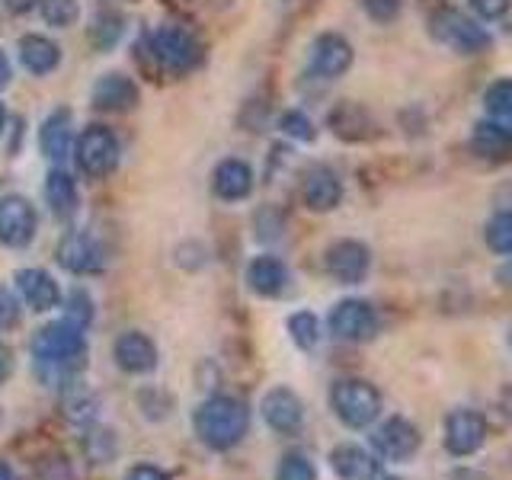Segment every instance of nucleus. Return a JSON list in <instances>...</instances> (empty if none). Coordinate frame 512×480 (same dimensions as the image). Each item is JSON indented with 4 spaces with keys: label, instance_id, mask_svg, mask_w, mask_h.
Segmentation results:
<instances>
[{
    "label": "nucleus",
    "instance_id": "obj_21",
    "mask_svg": "<svg viewBox=\"0 0 512 480\" xmlns=\"http://www.w3.org/2000/svg\"><path fill=\"white\" fill-rule=\"evenodd\" d=\"M215 196L224 199V202H240L247 199L253 192V170L250 164H244V160H221V164L215 167Z\"/></svg>",
    "mask_w": 512,
    "mask_h": 480
},
{
    "label": "nucleus",
    "instance_id": "obj_24",
    "mask_svg": "<svg viewBox=\"0 0 512 480\" xmlns=\"http://www.w3.org/2000/svg\"><path fill=\"white\" fill-rule=\"evenodd\" d=\"M39 144L45 157L64 160L74 148V132H71V112L68 109H55L39 128Z\"/></svg>",
    "mask_w": 512,
    "mask_h": 480
},
{
    "label": "nucleus",
    "instance_id": "obj_45",
    "mask_svg": "<svg viewBox=\"0 0 512 480\" xmlns=\"http://www.w3.org/2000/svg\"><path fill=\"white\" fill-rule=\"evenodd\" d=\"M0 480H16V474H13V468L7 461H0Z\"/></svg>",
    "mask_w": 512,
    "mask_h": 480
},
{
    "label": "nucleus",
    "instance_id": "obj_11",
    "mask_svg": "<svg viewBox=\"0 0 512 480\" xmlns=\"http://www.w3.org/2000/svg\"><path fill=\"white\" fill-rule=\"evenodd\" d=\"M324 266L340 285H359L372 269V250L362 240H336L324 256Z\"/></svg>",
    "mask_w": 512,
    "mask_h": 480
},
{
    "label": "nucleus",
    "instance_id": "obj_6",
    "mask_svg": "<svg viewBox=\"0 0 512 480\" xmlns=\"http://www.w3.org/2000/svg\"><path fill=\"white\" fill-rule=\"evenodd\" d=\"M330 333L340 343H368L378 333V314L362 298H346L330 311Z\"/></svg>",
    "mask_w": 512,
    "mask_h": 480
},
{
    "label": "nucleus",
    "instance_id": "obj_22",
    "mask_svg": "<svg viewBox=\"0 0 512 480\" xmlns=\"http://www.w3.org/2000/svg\"><path fill=\"white\" fill-rule=\"evenodd\" d=\"M20 61L29 74L36 77H45L52 74L58 64H61V48L48 39V36H39V32H29V36L20 39Z\"/></svg>",
    "mask_w": 512,
    "mask_h": 480
},
{
    "label": "nucleus",
    "instance_id": "obj_1",
    "mask_svg": "<svg viewBox=\"0 0 512 480\" xmlns=\"http://www.w3.org/2000/svg\"><path fill=\"white\" fill-rule=\"evenodd\" d=\"M32 359H36L39 378L52 388H64L68 381H74L84 368L87 356V343H84V330H80L74 320H52L42 330L32 333L29 340Z\"/></svg>",
    "mask_w": 512,
    "mask_h": 480
},
{
    "label": "nucleus",
    "instance_id": "obj_35",
    "mask_svg": "<svg viewBox=\"0 0 512 480\" xmlns=\"http://www.w3.org/2000/svg\"><path fill=\"white\" fill-rule=\"evenodd\" d=\"M68 320H74L80 330H87L93 320V298L87 292H80V288H74L68 295Z\"/></svg>",
    "mask_w": 512,
    "mask_h": 480
},
{
    "label": "nucleus",
    "instance_id": "obj_10",
    "mask_svg": "<svg viewBox=\"0 0 512 480\" xmlns=\"http://www.w3.org/2000/svg\"><path fill=\"white\" fill-rule=\"evenodd\" d=\"M448 455L471 458L487 442V420L477 410H452L445 416V436H442Z\"/></svg>",
    "mask_w": 512,
    "mask_h": 480
},
{
    "label": "nucleus",
    "instance_id": "obj_36",
    "mask_svg": "<svg viewBox=\"0 0 512 480\" xmlns=\"http://www.w3.org/2000/svg\"><path fill=\"white\" fill-rule=\"evenodd\" d=\"M362 7L375 23H391L400 13V0H362Z\"/></svg>",
    "mask_w": 512,
    "mask_h": 480
},
{
    "label": "nucleus",
    "instance_id": "obj_48",
    "mask_svg": "<svg viewBox=\"0 0 512 480\" xmlns=\"http://www.w3.org/2000/svg\"><path fill=\"white\" fill-rule=\"evenodd\" d=\"M388 480H394V477H388Z\"/></svg>",
    "mask_w": 512,
    "mask_h": 480
},
{
    "label": "nucleus",
    "instance_id": "obj_27",
    "mask_svg": "<svg viewBox=\"0 0 512 480\" xmlns=\"http://www.w3.org/2000/svg\"><path fill=\"white\" fill-rule=\"evenodd\" d=\"M84 452L93 464H109L119 452V442H116V436H112V429L90 423L87 436H84Z\"/></svg>",
    "mask_w": 512,
    "mask_h": 480
},
{
    "label": "nucleus",
    "instance_id": "obj_19",
    "mask_svg": "<svg viewBox=\"0 0 512 480\" xmlns=\"http://www.w3.org/2000/svg\"><path fill=\"white\" fill-rule=\"evenodd\" d=\"M138 103V87L125 74H103L93 87V106L103 112H128Z\"/></svg>",
    "mask_w": 512,
    "mask_h": 480
},
{
    "label": "nucleus",
    "instance_id": "obj_43",
    "mask_svg": "<svg viewBox=\"0 0 512 480\" xmlns=\"http://www.w3.org/2000/svg\"><path fill=\"white\" fill-rule=\"evenodd\" d=\"M452 480H487L480 471H471V468H461V471H455L452 474Z\"/></svg>",
    "mask_w": 512,
    "mask_h": 480
},
{
    "label": "nucleus",
    "instance_id": "obj_17",
    "mask_svg": "<svg viewBox=\"0 0 512 480\" xmlns=\"http://www.w3.org/2000/svg\"><path fill=\"white\" fill-rule=\"evenodd\" d=\"M330 468L340 480H378L381 468L372 452H365L362 445L343 442L330 452Z\"/></svg>",
    "mask_w": 512,
    "mask_h": 480
},
{
    "label": "nucleus",
    "instance_id": "obj_47",
    "mask_svg": "<svg viewBox=\"0 0 512 480\" xmlns=\"http://www.w3.org/2000/svg\"><path fill=\"white\" fill-rule=\"evenodd\" d=\"M509 346H512V330H509Z\"/></svg>",
    "mask_w": 512,
    "mask_h": 480
},
{
    "label": "nucleus",
    "instance_id": "obj_28",
    "mask_svg": "<svg viewBox=\"0 0 512 480\" xmlns=\"http://www.w3.org/2000/svg\"><path fill=\"white\" fill-rule=\"evenodd\" d=\"M288 336H292V343L298 349H304V352L317 349V343H320V320H317V314L298 311V314L288 317Z\"/></svg>",
    "mask_w": 512,
    "mask_h": 480
},
{
    "label": "nucleus",
    "instance_id": "obj_30",
    "mask_svg": "<svg viewBox=\"0 0 512 480\" xmlns=\"http://www.w3.org/2000/svg\"><path fill=\"white\" fill-rule=\"evenodd\" d=\"M39 13H42V20L48 26H55V29H68L77 23V16H80V4L77 0H39Z\"/></svg>",
    "mask_w": 512,
    "mask_h": 480
},
{
    "label": "nucleus",
    "instance_id": "obj_32",
    "mask_svg": "<svg viewBox=\"0 0 512 480\" xmlns=\"http://www.w3.org/2000/svg\"><path fill=\"white\" fill-rule=\"evenodd\" d=\"M276 480H317V468L308 455L301 452H288L282 455L279 468H276Z\"/></svg>",
    "mask_w": 512,
    "mask_h": 480
},
{
    "label": "nucleus",
    "instance_id": "obj_7",
    "mask_svg": "<svg viewBox=\"0 0 512 480\" xmlns=\"http://www.w3.org/2000/svg\"><path fill=\"white\" fill-rule=\"evenodd\" d=\"M423 436L407 416H388L381 426H375L372 432V448L375 458L381 461H410L416 452H420Z\"/></svg>",
    "mask_w": 512,
    "mask_h": 480
},
{
    "label": "nucleus",
    "instance_id": "obj_12",
    "mask_svg": "<svg viewBox=\"0 0 512 480\" xmlns=\"http://www.w3.org/2000/svg\"><path fill=\"white\" fill-rule=\"evenodd\" d=\"M263 420L279 436H298L304 429V404L292 388H272L263 397Z\"/></svg>",
    "mask_w": 512,
    "mask_h": 480
},
{
    "label": "nucleus",
    "instance_id": "obj_13",
    "mask_svg": "<svg viewBox=\"0 0 512 480\" xmlns=\"http://www.w3.org/2000/svg\"><path fill=\"white\" fill-rule=\"evenodd\" d=\"M352 68V45L340 32H324L311 45V71L324 80L343 77Z\"/></svg>",
    "mask_w": 512,
    "mask_h": 480
},
{
    "label": "nucleus",
    "instance_id": "obj_39",
    "mask_svg": "<svg viewBox=\"0 0 512 480\" xmlns=\"http://www.w3.org/2000/svg\"><path fill=\"white\" fill-rule=\"evenodd\" d=\"M125 480H170V474L154 468V464H135V468L125 474Z\"/></svg>",
    "mask_w": 512,
    "mask_h": 480
},
{
    "label": "nucleus",
    "instance_id": "obj_8",
    "mask_svg": "<svg viewBox=\"0 0 512 480\" xmlns=\"http://www.w3.org/2000/svg\"><path fill=\"white\" fill-rule=\"evenodd\" d=\"M154 58L160 61V68L167 74H189L199 64L202 52L199 42L192 39V32L180 26H164L154 36Z\"/></svg>",
    "mask_w": 512,
    "mask_h": 480
},
{
    "label": "nucleus",
    "instance_id": "obj_3",
    "mask_svg": "<svg viewBox=\"0 0 512 480\" xmlns=\"http://www.w3.org/2000/svg\"><path fill=\"white\" fill-rule=\"evenodd\" d=\"M330 410L349 429H368L381 416V394L362 378H343L330 388Z\"/></svg>",
    "mask_w": 512,
    "mask_h": 480
},
{
    "label": "nucleus",
    "instance_id": "obj_14",
    "mask_svg": "<svg viewBox=\"0 0 512 480\" xmlns=\"http://www.w3.org/2000/svg\"><path fill=\"white\" fill-rule=\"evenodd\" d=\"M112 356H116V365L128 375H151L157 368V346L151 336L138 330L122 333L116 346H112Z\"/></svg>",
    "mask_w": 512,
    "mask_h": 480
},
{
    "label": "nucleus",
    "instance_id": "obj_38",
    "mask_svg": "<svg viewBox=\"0 0 512 480\" xmlns=\"http://www.w3.org/2000/svg\"><path fill=\"white\" fill-rule=\"evenodd\" d=\"M16 324H20V304H16V298L0 285V330H10Z\"/></svg>",
    "mask_w": 512,
    "mask_h": 480
},
{
    "label": "nucleus",
    "instance_id": "obj_20",
    "mask_svg": "<svg viewBox=\"0 0 512 480\" xmlns=\"http://www.w3.org/2000/svg\"><path fill=\"white\" fill-rule=\"evenodd\" d=\"M247 285L260 298H279L288 288V269L279 256H256L247 266Z\"/></svg>",
    "mask_w": 512,
    "mask_h": 480
},
{
    "label": "nucleus",
    "instance_id": "obj_40",
    "mask_svg": "<svg viewBox=\"0 0 512 480\" xmlns=\"http://www.w3.org/2000/svg\"><path fill=\"white\" fill-rule=\"evenodd\" d=\"M10 375H13V352L7 343H0V384H4Z\"/></svg>",
    "mask_w": 512,
    "mask_h": 480
},
{
    "label": "nucleus",
    "instance_id": "obj_31",
    "mask_svg": "<svg viewBox=\"0 0 512 480\" xmlns=\"http://www.w3.org/2000/svg\"><path fill=\"white\" fill-rule=\"evenodd\" d=\"M484 106L496 119H512V77L493 80L484 93Z\"/></svg>",
    "mask_w": 512,
    "mask_h": 480
},
{
    "label": "nucleus",
    "instance_id": "obj_42",
    "mask_svg": "<svg viewBox=\"0 0 512 480\" xmlns=\"http://www.w3.org/2000/svg\"><path fill=\"white\" fill-rule=\"evenodd\" d=\"M39 0H7V7L13 10V13H26L29 7H36Z\"/></svg>",
    "mask_w": 512,
    "mask_h": 480
},
{
    "label": "nucleus",
    "instance_id": "obj_37",
    "mask_svg": "<svg viewBox=\"0 0 512 480\" xmlns=\"http://www.w3.org/2000/svg\"><path fill=\"white\" fill-rule=\"evenodd\" d=\"M471 7H474V13L480 16V20L493 23V20H503V16L509 13L512 0H471Z\"/></svg>",
    "mask_w": 512,
    "mask_h": 480
},
{
    "label": "nucleus",
    "instance_id": "obj_15",
    "mask_svg": "<svg viewBox=\"0 0 512 480\" xmlns=\"http://www.w3.org/2000/svg\"><path fill=\"white\" fill-rule=\"evenodd\" d=\"M301 199L311 212H333L343 202V183L330 167H311L304 173L301 183Z\"/></svg>",
    "mask_w": 512,
    "mask_h": 480
},
{
    "label": "nucleus",
    "instance_id": "obj_2",
    "mask_svg": "<svg viewBox=\"0 0 512 480\" xmlns=\"http://www.w3.org/2000/svg\"><path fill=\"white\" fill-rule=\"evenodd\" d=\"M192 426H196V436L205 448H212V452H231L247 436L250 410L237 397L215 394L202 400L199 410L192 413Z\"/></svg>",
    "mask_w": 512,
    "mask_h": 480
},
{
    "label": "nucleus",
    "instance_id": "obj_26",
    "mask_svg": "<svg viewBox=\"0 0 512 480\" xmlns=\"http://www.w3.org/2000/svg\"><path fill=\"white\" fill-rule=\"evenodd\" d=\"M474 151L480 157H506L509 148H512V135H509V128L503 122H480L474 128Z\"/></svg>",
    "mask_w": 512,
    "mask_h": 480
},
{
    "label": "nucleus",
    "instance_id": "obj_4",
    "mask_svg": "<svg viewBox=\"0 0 512 480\" xmlns=\"http://www.w3.org/2000/svg\"><path fill=\"white\" fill-rule=\"evenodd\" d=\"M74 157H77V167L87 176L103 180V176H109L119 167V141L106 125H90L80 132L74 144Z\"/></svg>",
    "mask_w": 512,
    "mask_h": 480
},
{
    "label": "nucleus",
    "instance_id": "obj_16",
    "mask_svg": "<svg viewBox=\"0 0 512 480\" xmlns=\"http://www.w3.org/2000/svg\"><path fill=\"white\" fill-rule=\"evenodd\" d=\"M58 263L68 272H77V276H93V272L103 269V247L90 234H71L61 240Z\"/></svg>",
    "mask_w": 512,
    "mask_h": 480
},
{
    "label": "nucleus",
    "instance_id": "obj_46",
    "mask_svg": "<svg viewBox=\"0 0 512 480\" xmlns=\"http://www.w3.org/2000/svg\"><path fill=\"white\" fill-rule=\"evenodd\" d=\"M4 125H7V109H4V103H0V132H4Z\"/></svg>",
    "mask_w": 512,
    "mask_h": 480
},
{
    "label": "nucleus",
    "instance_id": "obj_25",
    "mask_svg": "<svg viewBox=\"0 0 512 480\" xmlns=\"http://www.w3.org/2000/svg\"><path fill=\"white\" fill-rule=\"evenodd\" d=\"M45 202H48V208H52V215H55L58 221L74 218L80 196H77L74 176H71L68 170H58V167H55L52 173H48V180H45Z\"/></svg>",
    "mask_w": 512,
    "mask_h": 480
},
{
    "label": "nucleus",
    "instance_id": "obj_41",
    "mask_svg": "<svg viewBox=\"0 0 512 480\" xmlns=\"http://www.w3.org/2000/svg\"><path fill=\"white\" fill-rule=\"evenodd\" d=\"M10 74H13V68H10V58L0 52V87H7L10 84Z\"/></svg>",
    "mask_w": 512,
    "mask_h": 480
},
{
    "label": "nucleus",
    "instance_id": "obj_9",
    "mask_svg": "<svg viewBox=\"0 0 512 480\" xmlns=\"http://www.w3.org/2000/svg\"><path fill=\"white\" fill-rule=\"evenodd\" d=\"M39 228L36 205L26 196H4L0 199V244L10 250H23L32 244Z\"/></svg>",
    "mask_w": 512,
    "mask_h": 480
},
{
    "label": "nucleus",
    "instance_id": "obj_18",
    "mask_svg": "<svg viewBox=\"0 0 512 480\" xmlns=\"http://www.w3.org/2000/svg\"><path fill=\"white\" fill-rule=\"evenodd\" d=\"M16 292H20L29 308L39 311V314L58 308V301H61V288L45 269H20L16 272Z\"/></svg>",
    "mask_w": 512,
    "mask_h": 480
},
{
    "label": "nucleus",
    "instance_id": "obj_29",
    "mask_svg": "<svg viewBox=\"0 0 512 480\" xmlns=\"http://www.w3.org/2000/svg\"><path fill=\"white\" fill-rule=\"evenodd\" d=\"M484 240L493 253H503L509 256L512 253V212H496L487 228H484Z\"/></svg>",
    "mask_w": 512,
    "mask_h": 480
},
{
    "label": "nucleus",
    "instance_id": "obj_23",
    "mask_svg": "<svg viewBox=\"0 0 512 480\" xmlns=\"http://www.w3.org/2000/svg\"><path fill=\"white\" fill-rule=\"evenodd\" d=\"M61 413L77 426H90L96 423V413H100V397H96L84 381L74 378L61 388Z\"/></svg>",
    "mask_w": 512,
    "mask_h": 480
},
{
    "label": "nucleus",
    "instance_id": "obj_33",
    "mask_svg": "<svg viewBox=\"0 0 512 480\" xmlns=\"http://www.w3.org/2000/svg\"><path fill=\"white\" fill-rule=\"evenodd\" d=\"M119 36H122V16L119 13H103L100 20H96V26L90 29L93 45H100V48H112L119 42Z\"/></svg>",
    "mask_w": 512,
    "mask_h": 480
},
{
    "label": "nucleus",
    "instance_id": "obj_44",
    "mask_svg": "<svg viewBox=\"0 0 512 480\" xmlns=\"http://www.w3.org/2000/svg\"><path fill=\"white\" fill-rule=\"evenodd\" d=\"M500 407H503V413H506V420H512V384L503 391V397H500Z\"/></svg>",
    "mask_w": 512,
    "mask_h": 480
},
{
    "label": "nucleus",
    "instance_id": "obj_34",
    "mask_svg": "<svg viewBox=\"0 0 512 480\" xmlns=\"http://www.w3.org/2000/svg\"><path fill=\"white\" fill-rule=\"evenodd\" d=\"M279 128L288 138H295V141H314L317 138L314 122L304 116V112H298V109H288L285 116L279 119Z\"/></svg>",
    "mask_w": 512,
    "mask_h": 480
},
{
    "label": "nucleus",
    "instance_id": "obj_5",
    "mask_svg": "<svg viewBox=\"0 0 512 480\" xmlns=\"http://www.w3.org/2000/svg\"><path fill=\"white\" fill-rule=\"evenodd\" d=\"M429 32L442 45L455 48V52H461V55L484 52V48L490 45V32L480 26L477 20H471V16H464L458 10H439L429 20Z\"/></svg>",
    "mask_w": 512,
    "mask_h": 480
}]
</instances>
